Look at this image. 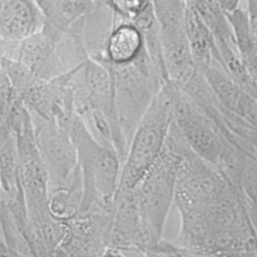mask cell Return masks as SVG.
I'll return each instance as SVG.
<instances>
[{
  "label": "cell",
  "mask_w": 257,
  "mask_h": 257,
  "mask_svg": "<svg viewBox=\"0 0 257 257\" xmlns=\"http://www.w3.org/2000/svg\"><path fill=\"white\" fill-rule=\"evenodd\" d=\"M62 37L42 28L38 33L17 44L13 59L21 62L39 78H54L67 71L57 50Z\"/></svg>",
  "instance_id": "9c48e42d"
},
{
  "label": "cell",
  "mask_w": 257,
  "mask_h": 257,
  "mask_svg": "<svg viewBox=\"0 0 257 257\" xmlns=\"http://www.w3.org/2000/svg\"><path fill=\"white\" fill-rule=\"evenodd\" d=\"M31 118L37 148L48 176L49 192L69 185L79 171L69 132L52 120Z\"/></svg>",
  "instance_id": "8992f818"
},
{
  "label": "cell",
  "mask_w": 257,
  "mask_h": 257,
  "mask_svg": "<svg viewBox=\"0 0 257 257\" xmlns=\"http://www.w3.org/2000/svg\"><path fill=\"white\" fill-rule=\"evenodd\" d=\"M246 9L251 36L257 50V0L246 1Z\"/></svg>",
  "instance_id": "44dd1931"
},
{
  "label": "cell",
  "mask_w": 257,
  "mask_h": 257,
  "mask_svg": "<svg viewBox=\"0 0 257 257\" xmlns=\"http://www.w3.org/2000/svg\"><path fill=\"white\" fill-rule=\"evenodd\" d=\"M143 219L139 210L136 192L116 191L111 208V226L107 246L135 247Z\"/></svg>",
  "instance_id": "7c38bea8"
},
{
  "label": "cell",
  "mask_w": 257,
  "mask_h": 257,
  "mask_svg": "<svg viewBox=\"0 0 257 257\" xmlns=\"http://www.w3.org/2000/svg\"><path fill=\"white\" fill-rule=\"evenodd\" d=\"M184 23L159 25L166 83L183 89L193 78L197 66L186 35Z\"/></svg>",
  "instance_id": "ba28073f"
},
{
  "label": "cell",
  "mask_w": 257,
  "mask_h": 257,
  "mask_svg": "<svg viewBox=\"0 0 257 257\" xmlns=\"http://www.w3.org/2000/svg\"><path fill=\"white\" fill-rule=\"evenodd\" d=\"M224 13L231 26L238 53L249 72L252 73L257 68V50L250 32L246 2L238 1L234 9Z\"/></svg>",
  "instance_id": "9a60e30c"
},
{
  "label": "cell",
  "mask_w": 257,
  "mask_h": 257,
  "mask_svg": "<svg viewBox=\"0 0 257 257\" xmlns=\"http://www.w3.org/2000/svg\"><path fill=\"white\" fill-rule=\"evenodd\" d=\"M111 27L100 52L89 58L102 65L130 63L147 52L143 35L128 19L113 12H111Z\"/></svg>",
  "instance_id": "30bf717a"
},
{
  "label": "cell",
  "mask_w": 257,
  "mask_h": 257,
  "mask_svg": "<svg viewBox=\"0 0 257 257\" xmlns=\"http://www.w3.org/2000/svg\"><path fill=\"white\" fill-rule=\"evenodd\" d=\"M149 257H163L162 255L158 254V253H154V252H151V253H148Z\"/></svg>",
  "instance_id": "cb8c5ba5"
},
{
  "label": "cell",
  "mask_w": 257,
  "mask_h": 257,
  "mask_svg": "<svg viewBox=\"0 0 257 257\" xmlns=\"http://www.w3.org/2000/svg\"><path fill=\"white\" fill-rule=\"evenodd\" d=\"M158 253L163 257H222L217 255H210V254H203L197 253L185 248L179 247L175 245L173 242H169L166 240H161L160 243L148 253Z\"/></svg>",
  "instance_id": "d6986e66"
},
{
  "label": "cell",
  "mask_w": 257,
  "mask_h": 257,
  "mask_svg": "<svg viewBox=\"0 0 257 257\" xmlns=\"http://www.w3.org/2000/svg\"><path fill=\"white\" fill-rule=\"evenodd\" d=\"M176 89L165 83L140 119L121 164L116 191H134L161 155L173 119Z\"/></svg>",
  "instance_id": "3957f363"
},
{
  "label": "cell",
  "mask_w": 257,
  "mask_h": 257,
  "mask_svg": "<svg viewBox=\"0 0 257 257\" xmlns=\"http://www.w3.org/2000/svg\"><path fill=\"white\" fill-rule=\"evenodd\" d=\"M44 23L36 1H0V42L20 43L38 33Z\"/></svg>",
  "instance_id": "8fae6325"
},
{
  "label": "cell",
  "mask_w": 257,
  "mask_h": 257,
  "mask_svg": "<svg viewBox=\"0 0 257 257\" xmlns=\"http://www.w3.org/2000/svg\"><path fill=\"white\" fill-rule=\"evenodd\" d=\"M100 257H149V255L137 247L117 248L106 246L101 252Z\"/></svg>",
  "instance_id": "ffe728a7"
},
{
  "label": "cell",
  "mask_w": 257,
  "mask_h": 257,
  "mask_svg": "<svg viewBox=\"0 0 257 257\" xmlns=\"http://www.w3.org/2000/svg\"><path fill=\"white\" fill-rule=\"evenodd\" d=\"M9 134H10V130L7 126V124L5 123V121L3 120V122L0 124V152H1V149H2V146L5 142V140Z\"/></svg>",
  "instance_id": "603a6c76"
},
{
  "label": "cell",
  "mask_w": 257,
  "mask_h": 257,
  "mask_svg": "<svg viewBox=\"0 0 257 257\" xmlns=\"http://www.w3.org/2000/svg\"><path fill=\"white\" fill-rule=\"evenodd\" d=\"M190 2L213 34L215 40L227 41L233 45H236L229 21L218 1L201 0Z\"/></svg>",
  "instance_id": "e0dca14e"
},
{
  "label": "cell",
  "mask_w": 257,
  "mask_h": 257,
  "mask_svg": "<svg viewBox=\"0 0 257 257\" xmlns=\"http://www.w3.org/2000/svg\"><path fill=\"white\" fill-rule=\"evenodd\" d=\"M0 194L12 200H24L19 177L16 140L11 131L0 152Z\"/></svg>",
  "instance_id": "2e32d148"
},
{
  "label": "cell",
  "mask_w": 257,
  "mask_h": 257,
  "mask_svg": "<svg viewBox=\"0 0 257 257\" xmlns=\"http://www.w3.org/2000/svg\"><path fill=\"white\" fill-rule=\"evenodd\" d=\"M230 185L214 166L191 151L179 167L174 204L178 211L207 207Z\"/></svg>",
  "instance_id": "52a82bcc"
},
{
  "label": "cell",
  "mask_w": 257,
  "mask_h": 257,
  "mask_svg": "<svg viewBox=\"0 0 257 257\" xmlns=\"http://www.w3.org/2000/svg\"><path fill=\"white\" fill-rule=\"evenodd\" d=\"M16 100L9 76L0 62V117H5Z\"/></svg>",
  "instance_id": "ac0fdd59"
},
{
  "label": "cell",
  "mask_w": 257,
  "mask_h": 257,
  "mask_svg": "<svg viewBox=\"0 0 257 257\" xmlns=\"http://www.w3.org/2000/svg\"><path fill=\"white\" fill-rule=\"evenodd\" d=\"M44 17L46 30L64 36L77 22L86 18L96 7L98 1H36Z\"/></svg>",
  "instance_id": "5bb4252c"
},
{
  "label": "cell",
  "mask_w": 257,
  "mask_h": 257,
  "mask_svg": "<svg viewBox=\"0 0 257 257\" xmlns=\"http://www.w3.org/2000/svg\"><path fill=\"white\" fill-rule=\"evenodd\" d=\"M183 157L164 147L161 155L135 189L143 221L162 239L174 204L177 175Z\"/></svg>",
  "instance_id": "5b68a950"
},
{
  "label": "cell",
  "mask_w": 257,
  "mask_h": 257,
  "mask_svg": "<svg viewBox=\"0 0 257 257\" xmlns=\"http://www.w3.org/2000/svg\"><path fill=\"white\" fill-rule=\"evenodd\" d=\"M103 66L111 75L118 118L130 147L140 119L166 82L147 52L130 63Z\"/></svg>",
  "instance_id": "277c9868"
},
{
  "label": "cell",
  "mask_w": 257,
  "mask_h": 257,
  "mask_svg": "<svg viewBox=\"0 0 257 257\" xmlns=\"http://www.w3.org/2000/svg\"><path fill=\"white\" fill-rule=\"evenodd\" d=\"M249 142L252 147L254 159L257 161V131L256 130H251L249 132Z\"/></svg>",
  "instance_id": "7402d4cb"
},
{
  "label": "cell",
  "mask_w": 257,
  "mask_h": 257,
  "mask_svg": "<svg viewBox=\"0 0 257 257\" xmlns=\"http://www.w3.org/2000/svg\"><path fill=\"white\" fill-rule=\"evenodd\" d=\"M172 121L193 153L214 166L237 187L247 155L231 144L198 103L179 88L175 93Z\"/></svg>",
  "instance_id": "6da1fadb"
},
{
  "label": "cell",
  "mask_w": 257,
  "mask_h": 257,
  "mask_svg": "<svg viewBox=\"0 0 257 257\" xmlns=\"http://www.w3.org/2000/svg\"><path fill=\"white\" fill-rule=\"evenodd\" d=\"M69 135L76 150L83 184V196L78 214L111 213L121 169L116 151L98 142L77 114L71 123Z\"/></svg>",
  "instance_id": "7a4b0ae2"
},
{
  "label": "cell",
  "mask_w": 257,
  "mask_h": 257,
  "mask_svg": "<svg viewBox=\"0 0 257 257\" xmlns=\"http://www.w3.org/2000/svg\"><path fill=\"white\" fill-rule=\"evenodd\" d=\"M185 27L189 46L197 68L216 67L223 70V62L215 38L190 1H186Z\"/></svg>",
  "instance_id": "4fadbf2b"
},
{
  "label": "cell",
  "mask_w": 257,
  "mask_h": 257,
  "mask_svg": "<svg viewBox=\"0 0 257 257\" xmlns=\"http://www.w3.org/2000/svg\"><path fill=\"white\" fill-rule=\"evenodd\" d=\"M3 120H4V118H2V117H0V124L3 122Z\"/></svg>",
  "instance_id": "d4e9b609"
}]
</instances>
